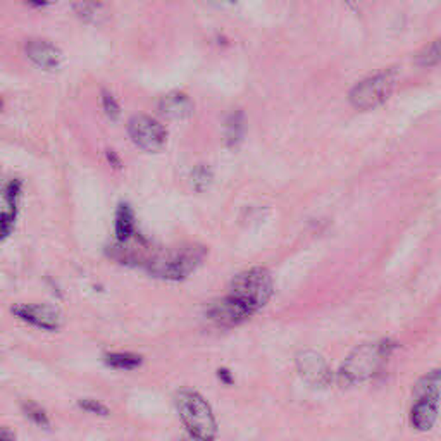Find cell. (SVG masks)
I'll use <instances>...</instances> for the list:
<instances>
[{
	"mask_svg": "<svg viewBox=\"0 0 441 441\" xmlns=\"http://www.w3.org/2000/svg\"><path fill=\"white\" fill-rule=\"evenodd\" d=\"M218 376L224 385H233V376H231V372L226 367H220L218 371Z\"/></svg>",
	"mask_w": 441,
	"mask_h": 441,
	"instance_id": "4316f807",
	"label": "cell"
},
{
	"mask_svg": "<svg viewBox=\"0 0 441 441\" xmlns=\"http://www.w3.org/2000/svg\"><path fill=\"white\" fill-rule=\"evenodd\" d=\"M176 409L186 431L197 441H214L218 435L214 412L200 393L193 390H180L176 393Z\"/></svg>",
	"mask_w": 441,
	"mask_h": 441,
	"instance_id": "3957f363",
	"label": "cell"
},
{
	"mask_svg": "<svg viewBox=\"0 0 441 441\" xmlns=\"http://www.w3.org/2000/svg\"><path fill=\"white\" fill-rule=\"evenodd\" d=\"M14 223H16V211L0 212V243L4 242L14 230Z\"/></svg>",
	"mask_w": 441,
	"mask_h": 441,
	"instance_id": "603a6c76",
	"label": "cell"
},
{
	"mask_svg": "<svg viewBox=\"0 0 441 441\" xmlns=\"http://www.w3.org/2000/svg\"><path fill=\"white\" fill-rule=\"evenodd\" d=\"M107 161H109V164H112L114 167H121V161H119V157L116 155V152L107 150Z\"/></svg>",
	"mask_w": 441,
	"mask_h": 441,
	"instance_id": "83f0119b",
	"label": "cell"
},
{
	"mask_svg": "<svg viewBox=\"0 0 441 441\" xmlns=\"http://www.w3.org/2000/svg\"><path fill=\"white\" fill-rule=\"evenodd\" d=\"M190 180H192V186L197 192H205L212 185L214 176H212V171L207 166H197L192 171V178Z\"/></svg>",
	"mask_w": 441,
	"mask_h": 441,
	"instance_id": "ffe728a7",
	"label": "cell"
},
{
	"mask_svg": "<svg viewBox=\"0 0 441 441\" xmlns=\"http://www.w3.org/2000/svg\"><path fill=\"white\" fill-rule=\"evenodd\" d=\"M345 4L350 7L352 11L359 13V0H345Z\"/></svg>",
	"mask_w": 441,
	"mask_h": 441,
	"instance_id": "f546056e",
	"label": "cell"
},
{
	"mask_svg": "<svg viewBox=\"0 0 441 441\" xmlns=\"http://www.w3.org/2000/svg\"><path fill=\"white\" fill-rule=\"evenodd\" d=\"M231 2H233V0H231Z\"/></svg>",
	"mask_w": 441,
	"mask_h": 441,
	"instance_id": "1f68e13d",
	"label": "cell"
},
{
	"mask_svg": "<svg viewBox=\"0 0 441 441\" xmlns=\"http://www.w3.org/2000/svg\"><path fill=\"white\" fill-rule=\"evenodd\" d=\"M19 195H21V183H19L18 180L11 181V183L7 185V188H6V200L9 202L13 211H16V204H18Z\"/></svg>",
	"mask_w": 441,
	"mask_h": 441,
	"instance_id": "d4e9b609",
	"label": "cell"
},
{
	"mask_svg": "<svg viewBox=\"0 0 441 441\" xmlns=\"http://www.w3.org/2000/svg\"><path fill=\"white\" fill-rule=\"evenodd\" d=\"M441 390V369L428 372L423 378L417 381L416 388H414V393L416 395H424V393H435L440 395Z\"/></svg>",
	"mask_w": 441,
	"mask_h": 441,
	"instance_id": "d6986e66",
	"label": "cell"
},
{
	"mask_svg": "<svg viewBox=\"0 0 441 441\" xmlns=\"http://www.w3.org/2000/svg\"><path fill=\"white\" fill-rule=\"evenodd\" d=\"M395 347L397 343L393 340L385 338L379 343L362 345L353 350L338 372V381L343 386H353L374 378Z\"/></svg>",
	"mask_w": 441,
	"mask_h": 441,
	"instance_id": "7a4b0ae2",
	"label": "cell"
},
{
	"mask_svg": "<svg viewBox=\"0 0 441 441\" xmlns=\"http://www.w3.org/2000/svg\"><path fill=\"white\" fill-rule=\"evenodd\" d=\"M272 291H275V283H272V276L269 275L268 269L252 268L239 272L231 281L228 296H231L252 315L271 300Z\"/></svg>",
	"mask_w": 441,
	"mask_h": 441,
	"instance_id": "277c9868",
	"label": "cell"
},
{
	"mask_svg": "<svg viewBox=\"0 0 441 441\" xmlns=\"http://www.w3.org/2000/svg\"><path fill=\"white\" fill-rule=\"evenodd\" d=\"M25 54L35 64L37 67L44 71H55L62 64V51L52 41L44 40V38H33L25 45Z\"/></svg>",
	"mask_w": 441,
	"mask_h": 441,
	"instance_id": "30bf717a",
	"label": "cell"
},
{
	"mask_svg": "<svg viewBox=\"0 0 441 441\" xmlns=\"http://www.w3.org/2000/svg\"><path fill=\"white\" fill-rule=\"evenodd\" d=\"M109 257L114 258L116 262L123 265H129V268H147L150 258L157 252L148 239H145L142 235L135 233L128 242L114 243L109 246Z\"/></svg>",
	"mask_w": 441,
	"mask_h": 441,
	"instance_id": "52a82bcc",
	"label": "cell"
},
{
	"mask_svg": "<svg viewBox=\"0 0 441 441\" xmlns=\"http://www.w3.org/2000/svg\"><path fill=\"white\" fill-rule=\"evenodd\" d=\"M207 315L212 321L218 322L219 326H224V328H228V326H237L239 322H243L245 319L250 317V314L228 295L224 296V298L218 300V302L212 303V305L209 307Z\"/></svg>",
	"mask_w": 441,
	"mask_h": 441,
	"instance_id": "7c38bea8",
	"label": "cell"
},
{
	"mask_svg": "<svg viewBox=\"0 0 441 441\" xmlns=\"http://www.w3.org/2000/svg\"><path fill=\"white\" fill-rule=\"evenodd\" d=\"M0 105H2V102H0Z\"/></svg>",
	"mask_w": 441,
	"mask_h": 441,
	"instance_id": "4dcf8cb0",
	"label": "cell"
},
{
	"mask_svg": "<svg viewBox=\"0 0 441 441\" xmlns=\"http://www.w3.org/2000/svg\"><path fill=\"white\" fill-rule=\"evenodd\" d=\"M397 83L398 71L393 67L369 76L350 90V104L359 110H371L378 107L390 97Z\"/></svg>",
	"mask_w": 441,
	"mask_h": 441,
	"instance_id": "5b68a950",
	"label": "cell"
},
{
	"mask_svg": "<svg viewBox=\"0 0 441 441\" xmlns=\"http://www.w3.org/2000/svg\"><path fill=\"white\" fill-rule=\"evenodd\" d=\"M78 405L90 414H97V416H109V407H105L104 404H102V402L92 400V398L79 400Z\"/></svg>",
	"mask_w": 441,
	"mask_h": 441,
	"instance_id": "cb8c5ba5",
	"label": "cell"
},
{
	"mask_svg": "<svg viewBox=\"0 0 441 441\" xmlns=\"http://www.w3.org/2000/svg\"><path fill=\"white\" fill-rule=\"evenodd\" d=\"M205 257L207 249L202 243H181L171 249L157 250L145 269L159 279L185 281L204 264Z\"/></svg>",
	"mask_w": 441,
	"mask_h": 441,
	"instance_id": "6da1fadb",
	"label": "cell"
},
{
	"mask_svg": "<svg viewBox=\"0 0 441 441\" xmlns=\"http://www.w3.org/2000/svg\"><path fill=\"white\" fill-rule=\"evenodd\" d=\"M73 9L76 18L90 26H104L110 19V11L100 0H78Z\"/></svg>",
	"mask_w": 441,
	"mask_h": 441,
	"instance_id": "5bb4252c",
	"label": "cell"
},
{
	"mask_svg": "<svg viewBox=\"0 0 441 441\" xmlns=\"http://www.w3.org/2000/svg\"><path fill=\"white\" fill-rule=\"evenodd\" d=\"M296 369H298V374L302 376L303 381L309 383L310 386H328L331 379L329 367L326 364V360L317 352H312V350L300 352L296 355Z\"/></svg>",
	"mask_w": 441,
	"mask_h": 441,
	"instance_id": "9c48e42d",
	"label": "cell"
},
{
	"mask_svg": "<svg viewBox=\"0 0 441 441\" xmlns=\"http://www.w3.org/2000/svg\"><path fill=\"white\" fill-rule=\"evenodd\" d=\"M0 441H16V435H14L13 429L0 426Z\"/></svg>",
	"mask_w": 441,
	"mask_h": 441,
	"instance_id": "484cf974",
	"label": "cell"
},
{
	"mask_svg": "<svg viewBox=\"0 0 441 441\" xmlns=\"http://www.w3.org/2000/svg\"><path fill=\"white\" fill-rule=\"evenodd\" d=\"M128 133L131 142L138 148H142L143 152H148V154L161 152L166 147V128L159 121H155L154 117L145 116V114H138V116H133L129 119Z\"/></svg>",
	"mask_w": 441,
	"mask_h": 441,
	"instance_id": "8992f818",
	"label": "cell"
},
{
	"mask_svg": "<svg viewBox=\"0 0 441 441\" xmlns=\"http://www.w3.org/2000/svg\"><path fill=\"white\" fill-rule=\"evenodd\" d=\"M105 366L117 369V371H133L142 366L143 359L131 352H110L104 357Z\"/></svg>",
	"mask_w": 441,
	"mask_h": 441,
	"instance_id": "e0dca14e",
	"label": "cell"
},
{
	"mask_svg": "<svg viewBox=\"0 0 441 441\" xmlns=\"http://www.w3.org/2000/svg\"><path fill=\"white\" fill-rule=\"evenodd\" d=\"M29 4H33V6L37 7H45V6H51V4H54L55 0H28Z\"/></svg>",
	"mask_w": 441,
	"mask_h": 441,
	"instance_id": "f1b7e54d",
	"label": "cell"
},
{
	"mask_svg": "<svg viewBox=\"0 0 441 441\" xmlns=\"http://www.w3.org/2000/svg\"><path fill=\"white\" fill-rule=\"evenodd\" d=\"M11 310L21 321L28 322L38 329L55 331L60 326L59 309L54 305H48V303H19Z\"/></svg>",
	"mask_w": 441,
	"mask_h": 441,
	"instance_id": "ba28073f",
	"label": "cell"
},
{
	"mask_svg": "<svg viewBox=\"0 0 441 441\" xmlns=\"http://www.w3.org/2000/svg\"><path fill=\"white\" fill-rule=\"evenodd\" d=\"M136 233L135 224V212H133L131 205L119 204L116 211V220H114V237H116L117 243L128 242L133 235Z\"/></svg>",
	"mask_w": 441,
	"mask_h": 441,
	"instance_id": "9a60e30c",
	"label": "cell"
},
{
	"mask_svg": "<svg viewBox=\"0 0 441 441\" xmlns=\"http://www.w3.org/2000/svg\"><path fill=\"white\" fill-rule=\"evenodd\" d=\"M159 112L171 121L186 119L193 114V102L183 92H171L159 102Z\"/></svg>",
	"mask_w": 441,
	"mask_h": 441,
	"instance_id": "4fadbf2b",
	"label": "cell"
},
{
	"mask_svg": "<svg viewBox=\"0 0 441 441\" xmlns=\"http://www.w3.org/2000/svg\"><path fill=\"white\" fill-rule=\"evenodd\" d=\"M416 64L421 67H433L441 64V38L426 45L423 51L416 55Z\"/></svg>",
	"mask_w": 441,
	"mask_h": 441,
	"instance_id": "ac0fdd59",
	"label": "cell"
},
{
	"mask_svg": "<svg viewBox=\"0 0 441 441\" xmlns=\"http://www.w3.org/2000/svg\"><path fill=\"white\" fill-rule=\"evenodd\" d=\"M102 109H104L105 116H107L109 119H112V121H116L121 114L119 102H117V98L114 97V95L110 92H107V90H104V92H102Z\"/></svg>",
	"mask_w": 441,
	"mask_h": 441,
	"instance_id": "7402d4cb",
	"label": "cell"
},
{
	"mask_svg": "<svg viewBox=\"0 0 441 441\" xmlns=\"http://www.w3.org/2000/svg\"><path fill=\"white\" fill-rule=\"evenodd\" d=\"M440 395H416V404L410 410V423L417 431H429L438 419Z\"/></svg>",
	"mask_w": 441,
	"mask_h": 441,
	"instance_id": "8fae6325",
	"label": "cell"
},
{
	"mask_svg": "<svg viewBox=\"0 0 441 441\" xmlns=\"http://www.w3.org/2000/svg\"><path fill=\"white\" fill-rule=\"evenodd\" d=\"M22 410H25V414L28 416V419L33 421L37 426H44V428L48 426V416L47 412L41 409V405L35 404V402H26V404L22 405Z\"/></svg>",
	"mask_w": 441,
	"mask_h": 441,
	"instance_id": "44dd1931",
	"label": "cell"
},
{
	"mask_svg": "<svg viewBox=\"0 0 441 441\" xmlns=\"http://www.w3.org/2000/svg\"><path fill=\"white\" fill-rule=\"evenodd\" d=\"M245 133H246V117L242 110H237V112H233L230 117H228L226 124H224L223 138H224V143H226V147H230V148L238 147L239 143H242Z\"/></svg>",
	"mask_w": 441,
	"mask_h": 441,
	"instance_id": "2e32d148",
	"label": "cell"
}]
</instances>
